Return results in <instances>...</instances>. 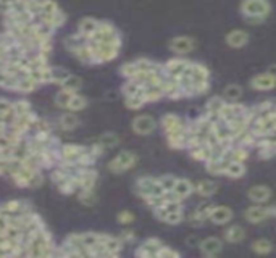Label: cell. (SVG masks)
<instances>
[{
  "label": "cell",
  "instance_id": "obj_25",
  "mask_svg": "<svg viewBox=\"0 0 276 258\" xmlns=\"http://www.w3.org/2000/svg\"><path fill=\"white\" fill-rule=\"evenodd\" d=\"M142 97L146 100V104H154V102L163 99L165 94L162 89V84H152V86L142 87Z\"/></svg>",
  "mask_w": 276,
  "mask_h": 258
},
{
  "label": "cell",
  "instance_id": "obj_11",
  "mask_svg": "<svg viewBox=\"0 0 276 258\" xmlns=\"http://www.w3.org/2000/svg\"><path fill=\"white\" fill-rule=\"evenodd\" d=\"M249 86L254 91L259 92H265V91H272L276 87V74L275 73H259L251 79Z\"/></svg>",
  "mask_w": 276,
  "mask_h": 258
},
{
  "label": "cell",
  "instance_id": "obj_39",
  "mask_svg": "<svg viewBox=\"0 0 276 258\" xmlns=\"http://www.w3.org/2000/svg\"><path fill=\"white\" fill-rule=\"evenodd\" d=\"M249 155H251V148H247L244 145H233L231 150H230L231 160H236V161L246 163L247 158H249Z\"/></svg>",
  "mask_w": 276,
  "mask_h": 258
},
{
  "label": "cell",
  "instance_id": "obj_55",
  "mask_svg": "<svg viewBox=\"0 0 276 258\" xmlns=\"http://www.w3.org/2000/svg\"><path fill=\"white\" fill-rule=\"evenodd\" d=\"M42 182H44V176H42V173H40L39 169H37V171L31 176L29 182H27V187L36 189V187H40V186H42Z\"/></svg>",
  "mask_w": 276,
  "mask_h": 258
},
{
  "label": "cell",
  "instance_id": "obj_15",
  "mask_svg": "<svg viewBox=\"0 0 276 258\" xmlns=\"http://www.w3.org/2000/svg\"><path fill=\"white\" fill-rule=\"evenodd\" d=\"M191 63L192 62H189V60H186V58H181V57L170 58L168 62L163 65V73L171 78H179L191 66Z\"/></svg>",
  "mask_w": 276,
  "mask_h": 258
},
{
  "label": "cell",
  "instance_id": "obj_9",
  "mask_svg": "<svg viewBox=\"0 0 276 258\" xmlns=\"http://www.w3.org/2000/svg\"><path fill=\"white\" fill-rule=\"evenodd\" d=\"M160 126L163 129L165 135L168 134H175V132H181V131H188V121H184L181 117H178L175 113H167L163 115L160 120Z\"/></svg>",
  "mask_w": 276,
  "mask_h": 258
},
{
  "label": "cell",
  "instance_id": "obj_28",
  "mask_svg": "<svg viewBox=\"0 0 276 258\" xmlns=\"http://www.w3.org/2000/svg\"><path fill=\"white\" fill-rule=\"evenodd\" d=\"M167 142H168V145L171 148H175V150H183V148H188V131L168 134Z\"/></svg>",
  "mask_w": 276,
  "mask_h": 258
},
{
  "label": "cell",
  "instance_id": "obj_27",
  "mask_svg": "<svg viewBox=\"0 0 276 258\" xmlns=\"http://www.w3.org/2000/svg\"><path fill=\"white\" fill-rule=\"evenodd\" d=\"M99 19H95V18H91V16H86V18H82L79 24H78V32L82 34V36H86V37H91L92 34L97 31L99 28Z\"/></svg>",
  "mask_w": 276,
  "mask_h": 258
},
{
  "label": "cell",
  "instance_id": "obj_37",
  "mask_svg": "<svg viewBox=\"0 0 276 258\" xmlns=\"http://www.w3.org/2000/svg\"><path fill=\"white\" fill-rule=\"evenodd\" d=\"M99 142L105 150H110V148H115L120 144V135L115 132H105L99 137Z\"/></svg>",
  "mask_w": 276,
  "mask_h": 258
},
{
  "label": "cell",
  "instance_id": "obj_30",
  "mask_svg": "<svg viewBox=\"0 0 276 258\" xmlns=\"http://www.w3.org/2000/svg\"><path fill=\"white\" fill-rule=\"evenodd\" d=\"M58 126H60V129H63V131H73V129L79 126V118L76 117L74 112L63 113L58 118Z\"/></svg>",
  "mask_w": 276,
  "mask_h": 258
},
{
  "label": "cell",
  "instance_id": "obj_6",
  "mask_svg": "<svg viewBox=\"0 0 276 258\" xmlns=\"http://www.w3.org/2000/svg\"><path fill=\"white\" fill-rule=\"evenodd\" d=\"M252 131L255 132L257 137H264V135H272L276 134V112L267 117L255 118L252 121Z\"/></svg>",
  "mask_w": 276,
  "mask_h": 258
},
{
  "label": "cell",
  "instance_id": "obj_22",
  "mask_svg": "<svg viewBox=\"0 0 276 258\" xmlns=\"http://www.w3.org/2000/svg\"><path fill=\"white\" fill-rule=\"evenodd\" d=\"M246 239V229L239 225H230L223 231V241L228 244H239Z\"/></svg>",
  "mask_w": 276,
  "mask_h": 258
},
{
  "label": "cell",
  "instance_id": "obj_60",
  "mask_svg": "<svg viewBox=\"0 0 276 258\" xmlns=\"http://www.w3.org/2000/svg\"><path fill=\"white\" fill-rule=\"evenodd\" d=\"M5 3H8V5H15V3H19V2H24V0H3Z\"/></svg>",
  "mask_w": 276,
  "mask_h": 258
},
{
  "label": "cell",
  "instance_id": "obj_35",
  "mask_svg": "<svg viewBox=\"0 0 276 258\" xmlns=\"http://www.w3.org/2000/svg\"><path fill=\"white\" fill-rule=\"evenodd\" d=\"M89 42V37L86 36H82V34H71V36H68L65 37V47H66V50H70L73 52L74 49H78V47H82V45H86Z\"/></svg>",
  "mask_w": 276,
  "mask_h": 258
},
{
  "label": "cell",
  "instance_id": "obj_56",
  "mask_svg": "<svg viewBox=\"0 0 276 258\" xmlns=\"http://www.w3.org/2000/svg\"><path fill=\"white\" fill-rule=\"evenodd\" d=\"M213 207H215V205H213V203H204V205H201V207L196 208V210H197V212L201 213L202 216H204V218H205L207 221H209V216H210V213H212Z\"/></svg>",
  "mask_w": 276,
  "mask_h": 258
},
{
  "label": "cell",
  "instance_id": "obj_44",
  "mask_svg": "<svg viewBox=\"0 0 276 258\" xmlns=\"http://www.w3.org/2000/svg\"><path fill=\"white\" fill-rule=\"evenodd\" d=\"M18 78L11 76V74L6 70H0V87H5V89H15Z\"/></svg>",
  "mask_w": 276,
  "mask_h": 258
},
{
  "label": "cell",
  "instance_id": "obj_45",
  "mask_svg": "<svg viewBox=\"0 0 276 258\" xmlns=\"http://www.w3.org/2000/svg\"><path fill=\"white\" fill-rule=\"evenodd\" d=\"M125 105L129 110H141V108L146 105V100L142 97V92L137 94V96L133 97H125Z\"/></svg>",
  "mask_w": 276,
  "mask_h": 258
},
{
  "label": "cell",
  "instance_id": "obj_7",
  "mask_svg": "<svg viewBox=\"0 0 276 258\" xmlns=\"http://www.w3.org/2000/svg\"><path fill=\"white\" fill-rule=\"evenodd\" d=\"M158 121L152 115H137L131 121V128L137 135H149L157 129Z\"/></svg>",
  "mask_w": 276,
  "mask_h": 258
},
{
  "label": "cell",
  "instance_id": "obj_18",
  "mask_svg": "<svg viewBox=\"0 0 276 258\" xmlns=\"http://www.w3.org/2000/svg\"><path fill=\"white\" fill-rule=\"evenodd\" d=\"M249 32L244 31V29H233L226 34L225 37V42L228 47H231V49H243L247 44H249Z\"/></svg>",
  "mask_w": 276,
  "mask_h": 258
},
{
  "label": "cell",
  "instance_id": "obj_32",
  "mask_svg": "<svg viewBox=\"0 0 276 258\" xmlns=\"http://www.w3.org/2000/svg\"><path fill=\"white\" fill-rule=\"evenodd\" d=\"M73 55L79 60L81 63H87V65H94V53H92V49L91 45H89V42L86 45L82 47H78V49H74Z\"/></svg>",
  "mask_w": 276,
  "mask_h": 258
},
{
  "label": "cell",
  "instance_id": "obj_14",
  "mask_svg": "<svg viewBox=\"0 0 276 258\" xmlns=\"http://www.w3.org/2000/svg\"><path fill=\"white\" fill-rule=\"evenodd\" d=\"M233 218H234L233 208L226 205H215L209 216V221H212L217 226H226L233 221Z\"/></svg>",
  "mask_w": 276,
  "mask_h": 258
},
{
  "label": "cell",
  "instance_id": "obj_38",
  "mask_svg": "<svg viewBox=\"0 0 276 258\" xmlns=\"http://www.w3.org/2000/svg\"><path fill=\"white\" fill-rule=\"evenodd\" d=\"M74 94L76 92L61 87V89L57 92V96H55V105H57L58 108H68V104H70V100H71V97L74 96Z\"/></svg>",
  "mask_w": 276,
  "mask_h": 258
},
{
  "label": "cell",
  "instance_id": "obj_29",
  "mask_svg": "<svg viewBox=\"0 0 276 258\" xmlns=\"http://www.w3.org/2000/svg\"><path fill=\"white\" fill-rule=\"evenodd\" d=\"M244 174H246V165H244L243 161L231 160L226 165L225 176H228V178H231V179H241Z\"/></svg>",
  "mask_w": 276,
  "mask_h": 258
},
{
  "label": "cell",
  "instance_id": "obj_50",
  "mask_svg": "<svg viewBox=\"0 0 276 258\" xmlns=\"http://www.w3.org/2000/svg\"><path fill=\"white\" fill-rule=\"evenodd\" d=\"M120 74L123 78L126 79H131L134 78L137 74V66H136V62H128V63H123L120 66Z\"/></svg>",
  "mask_w": 276,
  "mask_h": 258
},
{
  "label": "cell",
  "instance_id": "obj_59",
  "mask_svg": "<svg viewBox=\"0 0 276 258\" xmlns=\"http://www.w3.org/2000/svg\"><path fill=\"white\" fill-rule=\"evenodd\" d=\"M10 11H11V5L8 3H5L3 0H0V16H6V15H10Z\"/></svg>",
  "mask_w": 276,
  "mask_h": 258
},
{
  "label": "cell",
  "instance_id": "obj_1",
  "mask_svg": "<svg viewBox=\"0 0 276 258\" xmlns=\"http://www.w3.org/2000/svg\"><path fill=\"white\" fill-rule=\"evenodd\" d=\"M239 11L247 24L259 26L270 16L272 3L270 0H243L239 3Z\"/></svg>",
  "mask_w": 276,
  "mask_h": 258
},
{
  "label": "cell",
  "instance_id": "obj_43",
  "mask_svg": "<svg viewBox=\"0 0 276 258\" xmlns=\"http://www.w3.org/2000/svg\"><path fill=\"white\" fill-rule=\"evenodd\" d=\"M184 218H186L184 212H173V213H167L160 221L165 223V225H170V226H178L184 221Z\"/></svg>",
  "mask_w": 276,
  "mask_h": 258
},
{
  "label": "cell",
  "instance_id": "obj_2",
  "mask_svg": "<svg viewBox=\"0 0 276 258\" xmlns=\"http://www.w3.org/2000/svg\"><path fill=\"white\" fill-rule=\"evenodd\" d=\"M191 79H192V97L205 96L210 91V70L204 63L192 62Z\"/></svg>",
  "mask_w": 276,
  "mask_h": 258
},
{
  "label": "cell",
  "instance_id": "obj_40",
  "mask_svg": "<svg viewBox=\"0 0 276 258\" xmlns=\"http://www.w3.org/2000/svg\"><path fill=\"white\" fill-rule=\"evenodd\" d=\"M71 76L70 70L66 68H61V66H52V83L53 84H63L65 81Z\"/></svg>",
  "mask_w": 276,
  "mask_h": 258
},
{
  "label": "cell",
  "instance_id": "obj_47",
  "mask_svg": "<svg viewBox=\"0 0 276 258\" xmlns=\"http://www.w3.org/2000/svg\"><path fill=\"white\" fill-rule=\"evenodd\" d=\"M78 199H79V202L82 203V205L92 207L95 203V200H97V195H95L94 189H91V191H79Z\"/></svg>",
  "mask_w": 276,
  "mask_h": 258
},
{
  "label": "cell",
  "instance_id": "obj_16",
  "mask_svg": "<svg viewBox=\"0 0 276 258\" xmlns=\"http://www.w3.org/2000/svg\"><path fill=\"white\" fill-rule=\"evenodd\" d=\"M165 244L157 239V237H149L146 239L139 247L136 249V257H144V258H150V257H157L158 250H160Z\"/></svg>",
  "mask_w": 276,
  "mask_h": 258
},
{
  "label": "cell",
  "instance_id": "obj_58",
  "mask_svg": "<svg viewBox=\"0 0 276 258\" xmlns=\"http://www.w3.org/2000/svg\"><path fill=\"white\" fill-rule=\"evenodd\" d=\"M13 108V104L11 102H8L6 99H0V115H3L6 112H10Z\"/></svg>",
  "mask_w": 276,
  "mask_h": 258
},
{
  "label": "cell",
  "instance_id": "obj_53",
  "mask_svg": "<svg viewBox=\"0 0 276 258\" xmlns=\"http://www.w3.org/2000/svg\"><path fill=\"white\" fill-rule=\"evenodd\" d=\"M157 257L158 258H179V257H181V254H179L178 250L168 247V246H163L160 250H158Z\"/></svg>",
  "mask_w": 276,
  "mask_h": 258
},
{
  "label": "cell",
  "instance_id": "obj_46",
  "mask_svg": "<svg viewBox=\"0 0 276 258\" xmlns=\"http://www.w3.org/2000/svg\"><path fill=\"white\" fill-rule=\"evenodd\" d=\"M157 179H158V184L165 189V192L173 191L175 186H176V181H178V178H175L173 174H163V176H160V178H157Z\"/></svg>",
  "mask_w": 276,
  "mask_h": 258
},
{
  "label": "cell",
  "instance_id": "obj_23",
  "mask_svg": "<svg viewBox=\"0 0 276 258\" xmlns=\"http://www.w3.org/2000/svg\"><path fill=\"white\" fill-rule=\"evenodd\" d=\"M37 19L40 23H44L45 26H49V28H52L55 31V29H58V28H61V26L65 24L66 16H65L63 11L58 10V11L52 13V15H39Z\"/></svg>",
  "mask_w": 276,
  "mask_h": 258
},
{
  "label": "cell",
  "instance_id": "obj_33",
  "mask_svg": "<svg viewBox=\"0 0 276 258\" xmlns=\"http://www.w3.org/2000/svg\"><path fill=\"white\" fill-rule=\"evenodd\" d=\"M226 99L223 96H213L210 97L209 100H207V104H205V113L207 115H218L220 110L225 107L226 104Z\"/></svg>",
  "mask_w": 276,
  "mask_h": 258
},
{
  "label": "cell",
  "instance_id": "obj_21",
  "mask_svg": "<svg viewBox=\"0 0 276 258\" xmlns=\"http://www.w3.org/2000/svg\"><path fill=\"white\" fill-rule=\"evenodd\" d=\"M100 242L103 244V247H105L108 257H116L123 249V241L120 237H115V236H108V234H100Z\"/></svg>",
  "mask_w": 276,
  "mask_h": 258
},
{
  "label": "cell",
  "instance_id": "obj_41",
  "mask_svg": "<svg viewBox=\"0 0 276 258\" xmlns=\"http://www.w3.org/2000/svg\"><path fill=\"white\" fill-rule=\"evenodd\" d=\"M87 107V99L84 96H81V94L76 92L74 96L71 97L70 100V104H68V108L66 110H70V112H81V110H84V108Z\"/></svg>",
  "mask_w": 276,
  "mask_h": 258
},
{
  "label": "cell",
  "instance_id": "obj_31",
  "mask_svg": "<svg viewBox=\"0 0 276 258\" xmlns=\"http://www.w3.org/2000/svg\"><path fill=\"white\" fill-rule=\"evenodd\" d=\"M37 86H39L37 81L32 79V78L29 76V74H27V76L18 78L16 86H15V91L21 92V94H29V92H32V91H36Z\"/></svg>",
  "mask_w": 276,
  "mask_h": 258
},
{
  "label": "cell",
  "instance_id": "obj_42",
  "mask_svg": "<svg viewBox=\"0 0 276 258\" xmlns=\"http://www.w3.org/2000/svg\"><path fill=\"white\" fill-rule=\"evenodd\" d=\"M121 92L125 97H133V96H137V94L142 92V86L137 84L134 79H126V83L121 87Z\"/></svg>",
  "mask_w": 276,
  "mask_h": 258
},
{
  "label": "cell",
  "instance_id": "obj_54",
  "mask_svg": "<svg viewBox=\"0 0 276 258\" xmlns=\"http://www.w3.org/2000/svg\"><path fill=\"white\" fill-rule=\"evenodd\" d=\"M116 220H118L120 225H133L136 216L131 212H128V210H123V212H120L118 215H116Z\"/></svg>",
  "mask_w": 276,
  "mask_h": 258
},
{
  "label": "cell",
  "instance_id": "obj_48",
  "mask_svg": "<svg viewBox=\"0 0 276 258\" xmlns=\"http://www.w3.org/2000/svg\"><path fill=\"white\" fill-rule=\"evenodd\" d=\"M61 87H65V89H70L73 92H78L81 87H82V79L79 76H76V74H71V76L68 78L63 84H61Z\"/></svg>",
  "mask_w": 276,
  "mask_h": 258
},
{
  "label": "cell",
  "instance_id": "obj_57",
  "mask_svg": "<svg viewBox=\"0 0 276 258\" xmlns=\"http://www.w3.org/2000/svg\"><path fill=\"white\" fill-rule=\"evenodd\" d=\"M120 239L123 241V244H131V242H134V241H136L134 231H131V229L123 231V233L120 234Z\"/></svg>",
  "mask_w": 276,
  "mask_h": 258
},
{
  "label": "cell",
  "instance_id": "obj_52",
  "mask_svg": "<svg viewBox=\"0 0 276 258\" xmlns=\"http://www.w3.org/2000/svg\"><path fill=\"white\" fill-rule=\"evenodd\" d=\"M31 110H32L31 104L27 100H18V102L13 104V112L16 113V117H18V115H24V113L31 112Z\"/></svg>",
  "mask_w": 276,
  "mask_h": 258
},
{
  "label": "cell",
  "instance_id": "obj_19",
  "mask_svg": "<svg viewBox=\"0 0 276 258\" xmlns=\"http://www.w3.org/2000/svg\"><path fill=\"white\" fill-rule=\"evenodd\" d=\"M162 89H163L165 97H168V99L176 100V99H183L184 97V92L181 89V86H179L178 79L171 78V76H167V74H165V78L162 81Z\"/></svg>",
  "mask_w": 276,
  "mask_h": 258
},
{
  "label": "cell",
  "instance_id": "obj_61",
  "mask_svg": "<svg viewBox=\"0 0 276 258\" xmlns=\"http://www.w3.org/2000/svg\"><path fill=\"white\" fill-rule=\"evenodd\" d=\"M0 215H3V213H2V208H0Z\"/></svg>",
  "mask_w": 276,
  "mask_h": 258
},
{
  "label": "cell",
  "instance_id": "obj_3",
  "mask_svg": "<svg viewBox=\"0 0 276 258\" xmlns=\"http://www.w3.org/2000/svg\"><path fill=\"white\" fill-rule=\"evenodd\" d=\"M134 191L142 200L149 199L152 195H165V189L158 184V179L154 176H141L136 181Z\"/></svg>",
  "mask_w": 276,
  "mask_h": 258
},
{
  "label": "cell",
  "instance_id": "obj_20",
  "mask_svg": "<svg viewBox=\"0 0 276 258\" xmlns=\"http://www.w3.org/2000/svg\"><path fill=\"white\" fill-rule=\"evenodd\" d=\"M218 192V184L210 179H201L194 184V194L202 199H210Z\"/></svg>",
  "mask_w": 276,
  "mask_h": 258
},
{
  "label": "cell",
  "instance_id": "obj_17",
  "mask_svg": "<svg viewBox=\"0 0 276 258\" xmlns=\"http://www.w3.org/2000/svg\"><path fill=\"white\" fill-rule=\"evenodd\" d=\"M272 189L265 186V184H255L252 186L249 191H247V197H249V200L254 202V203H260V205H265V203L270 202L272 199Z\"/></svg>",
  "mask_w": 276,
  "mask_h": 258
},
{
  "label": "cell",
  "instance_id": "obj_12",
  "mask_svg": "<svg viewBox=\"0 0 276 258\" xmlns=\"http://www.w3.org/2000/svg\"><path fill=\"white\" fill-rule=\"evenodd\" d=\"M199 249H201V254L204 257H209V258L218 257L223 250V239L217 236L205 237L204 241L199 242Z\"/></svg>",
  "mask_w": 276,
  "mask_h": 258
},
{
  "label": "cell",
  "instance_id": "obj_5",
  "mask_svg": "<svg viewBox=\"0 0 276 258\" xmlns=\"http://www.w3.org/2000/svg\"><path fill=\"white\" fill-rule=\"evenodd\" d=\"M137 163V155L131 150H121L118 155H115V158L108 161V171L115 174H121L129 171L131 168Z\"/></svg>",
  "mask_w": 276,
  "mask_h": 258
},
{
  "label": "cell",
  "instance_id": "obj_8",
  "mask_svg": "<svg viewBox=\"0 0 276 258\" xmlns=\"http://www.w3.org/2000/svg\"><path fill=\"white\" fill-rule=\"evenodd\" d=\"M197 47L196 39H192L191 36H175L170 39L168 42V49L171 52H175L176 55H188Z\"/></svg>",
  "mask_w": 276,
  "mask_h": 258
},
{
  "label": "cell",
  "instance_id": "obj_34",
  "mask_svg": "<svg viewBox=\"0 0 276 258\" xmlns=\"http://www.w3.org/2000/svg\"><path fill=\"white\" fill-rule=\"evenodd\" d=\"M251 249L257 255H270L273 252V242L268 239H257L251 244Z\"/></svg>",
  "mask_w": 276,
  "mask_h": 258
},
{
  "label": "cell",
  "instance_id": "obj_36",
  "mask_svg": "<svg viewBox=\"0 0 276 258\" xmlns=\"http://www.w3.org/2000/svg\"><path fill=\"white\" fill-rule=\"evenodd\" d=\"M222 96L228 100V102H239V99L243 97V87L239 84H228Z\"/></svg>",
  "mask_w": 276,
  "mask_h": 258
},
{
  "label": "cell",
  "instance_id": "obj_51",
  "mask_svg": "<svg viewBox=\"0 0 276 258\" xmlns=\"http://www.w3.org/2000/svg\"><path fill=\"white\" fill-rule=\"evenodd\" d=\"M60 6L57 5L55 0H42V10H40V15H52V13L58 11Z\"/></svg>",
  "mask_w": 276,
  "mask_h": 258
},
{
  "label": "cell",
  "instance_id": "obj_13",
  "mask_svg": "<svg viewBox=\"0 0 276 258\" xmlns=\"http://www.w3.org/2000/svg\"><path fill=\"white\" fill-rule=\"evenodd\" d=\"M247 112H249V107L244 104H239V102H226L225 107L218 113V118L223 123H230L233 118L239 117V115H244Z\"/></svg>",
  "mask_w": 276,
  "mask_h": 258
},
{
  "label": "cell",
  "instance_id": "obj_10",
  "mask_svg": "<svg viewBox=\"0 0 276 258\" xmlns=\"http://www.w3.org/2000/svg\"><path fill=\"white\" fill-rule=\"evenodd\" d=\"M89 147L84 145H76V144H66L60 147V161L68 163V165H78V160L81 158L82 153L87 152ZM58 161V163H60Z\"/></svg>",
  "mask_w": 276,
  "mask_h": 258
},
{
  "label": "cell",
  "instance_id": "obj_24",
  "mask_svg": "<svg viewBox=\"0 0 276 258\" xmlns=\"http://www.w3.org/2000/svg\"><path fill=\"white\" fill-rule=\"evenodd\" d=\"M173 192L179 197V199L186 200L188 197H191L192 194H194V182L186 179V178H178Z\"/></svg>",
  "mask_w": 276,
  "mask_h": 258
},
{
  "label": "cell",
  "instance_id": "obj_4",
  "mask_svg": "<svg viewBox=\"0 0 276 258\" xmlns=\"http://www.w3.org/2000/svg\"><path fill=\"white\" fill-rule=\"evenodd\" d=\"M276 216V205H260V203H255L254 207H249L244 210V218L247 223L251 225H260L270 218Z\"/></svg>",
  "mask_w": 276,
  "mask_h": 258
},
{
  "label": "cell",
  "instance_id": "obj_26",
  "mask_svg": "<svg viewBox=\"0 0 276 258\" xmlns=\"http://www.w3.org/2000/svg\"><path fill=\"white\" fill-rule=\"evenodd\" d=\"M189 153H191L192 160L207 163V161H209V160L212 158V155H213V147H210V145L205 142V144H201V145H197V147H194V148H191Z\"/></svg>",
  "mask_w": 276,
  "mask_h": 258
},
{
  "label": "cell",
  "instance_id": "obj_49",
  "mask_svg": "<svg viewBox=\"0 0 276 258\" xmlns=\"http://www.w3.org/2000/svg\"><path fill=\"white\" fill-rule=\"evenodd\" d=\"M184 221L188 223V225H191L192 228H199V226H202L207 220L204 218V216H202L201 213L197 212V210H194V212H191L188 216H186Z\"/></svg>",
  "mask_w": 276,
  "mask_h": 258
}]
</instances>
